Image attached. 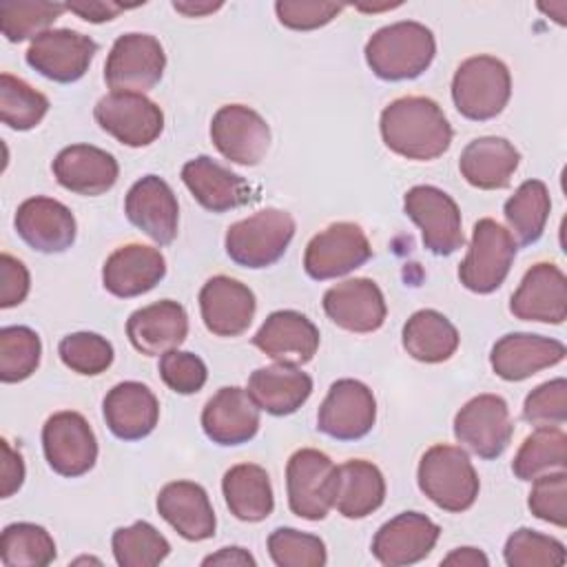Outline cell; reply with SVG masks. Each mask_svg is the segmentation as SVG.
I'll list each match as a JSON object with an SVG mask.
<instances>
[{"mask_svg": "<svg viewBox=\"0 0 567 567\" xmlns=\"http://www.w3.org/2000/svg\"><path fill=\"white\" fill-rule=\"evenodd\" d=\"M51 168L62 188L86 197L111 190L120 175L115 157L91 144H71L62 148Z\"/></svg>", "mask_w": 567, "mask_h": 567, "instance_id": "obj_28", "label": "cell"}, {"mask_svg": "<svg viewBox=\"0 0 567 567\" xmlns=\"http://www.w3.org/2000/svg\"><path fill=\"white\" fill-rule=\"evenodd\" d=\"M124 213L135 228L159 246H168L177 237V197L173 188L157 175H144L128 188Z\"/></svg>", "mask_w": 567, "mask_h": 567, "instance_id": "obj_17", "label": "cell"}, {"mask_svg": "<svg viewBox=\"0 0 567 567\" xmlns=\"http://www.w3.org/2000/svg\"><path fill=\"white\" fill-rule=\"evenodd\" d=\"M523 419L534 427H560L567 421V381L558 377L534 388L523 403Z\"/></svg>", "mask_w": 567, "mask_h": 567, "instance_id": "obj_47", "label": "cell"}, {"mask_svg": "<svg viewBox=\"0 0 567 567\" xmlns=\"http://www.w3.org/2000/svg\"><path fill=\"white\" fill-rule=\"evenodd\" d=\"M93 117L120 144L140 148L153 144L164 131L162 109L142 93H106L97 100Z\"/></svg>", "mask_w": 567, "mask_h": 567, "instance_id": "obj_13", "label": "cell"}, {"mask_svg": "<svg viewBox=\"0 0 567 567\" xmlns=\"http://www.w3.org/2000/svg\"><path fill=\"white\" fill-rule=\"evenodd\" d=\"M221 492L230 514L239 520L259 523L272 514V485L268 472L261 465H233L221 478Z\"/></svg>", "mask_w": 567, "mask_h": 567, "instance_id": "obj_35", "label": "cell"}, {"mask_svg": "<svg viewBox=\"0 0 567 567\" xmlns=\"http://www.w3.org/2000/svg\"><path fill=\"white\" fill-rule=\"evenodd\" d=\"M42 450L49 467L66 478L86 474L97 461V439L80 412L62 410L42 427Z\"/></svg>", "mask_w": 567, "mask_h": 567, "instance_id": "obj_10", "label": "cell"}, {"mask_svg": "<svg viewBox=\"0 0 567 567\" xmlns=\"http://www.w3.org/2000/svg\"><path fill=\"white\" fill-rule=\"evenodd\" d=\"M295 235V219L281 208H261L226 230V255L244 268H266L284 257Z\"/></svg>", "mask_w": 567, "mask_h": 567, "instance_id": "obj_5", "label": "cell"}, {"mask_svg": "<svg viewBox=\"0 0 567 567\" xmlns=\"http://www.w3.org/2000/svg\"><path fill=\"white\" fill-rule=\"evenodd\" d=\"M565 354V343L558 339L529 332H509L494 343L489 363L501 379L523 381L545 368L560 363Z\"/></svg>", "mask_w": 567, "mask_h": 567, "instance_id": "obj_26", "label": "cell"}, {"mask_svg": "<svg viewBox=\"0 0 567 567\" xmlns=\"http://www.w3.org/2000/svg\"><path fill=\"white\" fill-rule=\"evenodd\" d=\"M509 69L494 55H474L458 64L452 78V100L456 111L474 122L496 117L509 102Z\"/></svg>", "mask_w": 567, "mask_h": 567, "instance_id": "obj_4", "label": "cell"}, {"mask_svg": "<svg viewBox=\"0 0 567 567\" xmlns=\"http://www.w3.org/2000/svg\"><path fill=\"white\" fill-rule=\"evenodd\" d=\"M374 421V394L357 379L334 381L317 412V430L337 441L363 439L372 430Z\"/></svg>", "mask_w": 567, "mask_h": 567, "instance_id": "obj_14", "label": "cell"}, {"mask_svg": "<svg viewBox=\"0 0 567 567\" xmlns=\"http://www.w3.org/2000/svg\"><path fill=\"white\" fill-rule=\"evenodd\" d=\"M248 394L259 410L272 416H286L297 412L312 394V379L297 365L275 363L257 368L248 377Z\"/></svg>", "mask_w": 567, "mask_h": 567, "instance_id": "obj_32", "label": "cell"}, {"mask_svg": "<svg viewBox=\"0 0 567 567\" xmlns=\"http://www.w3.org/2000/svg\"><path fill=\"white\" fill-rule=\"evenodd\" d=\"M405 352L423 363L447 361L458 348V332L454 323L439 310H416L403 326Z\"/></svg>", "mask_w": 567, "mask_h": 567, "instance_id": "obj_36", "label": "cell"}, {"mask_svg": "<svg viewBox=\"0 0 567 567\" xmlns=\"http://www.w3.org/2000/svg\"><path fill=\"white\" fill-rule=\"evenodd\" d=\"M166 53L157 38L148 33L120 35L106 58L104 80L115 93H146L164 73Z\"/></svg>", "mask_w": 567, "mask_h": 567, "instance_id": "obj_8", "label": "cell"}, {"mask_svg": "<svg viewBox=\"0 0 567 567\" xmlns=\"http://www.w3.org/2000/svg\"><path fill=\"white\" fill-rule=\"evenodd\" d=\"M182 182L210 213H226L250 199L248 182L208 155L188 159L182 166Z\"/></svg>", "mask_w": 567, "mask_h": 567, "instance_id": "obj_31", "label": "cell"}, {"mask_svg": "<svg viewBox=\"0 0 567 567\" xmlns=\"http://www.w3.org/2000/svg\"><path fill=\"white\" fill-rule=\"evenodd\" d=\"M549 210L551 199L547 186L540 179L523 182L503 206L509 235L516 237V244L529 246L538 241L545 230Z\"/></svg>", "mask_w": 567, "mask_h": 567, "instance_id": "obj_37", "label": "cell"}, {"mask_svg": "<svg viewBox=\"0 0 567 567\" xmlns=\"http://www.w3.org/2000/svg\"><path fill=\"white\" fill-rule=\"evenodd\" d=\"M42 343L27 326H4L0 330V381L18 383L29 379L40 365Z\"/></svg>", "mask_w": 567, "mask_h": 567, "instance_id": "obj_43", "label": "cell"}, {"mask_svg": "<svg viewBox=\"0 0 567 567\" xmlns=\"http://www.w3.org/2000/svg\"><path fill=\"white\" fill-rule=\"evenodd\" d=\"M416 481L421 492L445 512H465L478 496V474L465 450L432 445L419 461Z\"/></svg>", "mask_w": 567, "mask_h": 567, "instance_id": "obj_3", "label": "cell"}, {"mask_svg": "<svg viewBox=\"0 0 567 567\" xmlns=\"http://www.w3.org/2000/svg\"><path fill=\"white\" fill-rule=\"evenodd\" d=\"M221 7V2H173V9L184 13V16H190V18H199V16H206V13H213Z\"/></svg>", "mask_w": 567, "mask_h": 567, "instance_id": "obj_56", "label": "cell"}, {"mask_svg": "<svg viewBox=\"0 0 567 567\" xmlns=\"http://www.w3.org/2000/svg\"><path fill=\"white\" fill-rule=\"evenodd\" d=\"M13 226L20 239L38 252H64L73 246L78 230L73 213L62 202L42 195L18 206Z\"/></svg>", "mask_w": 567, "mask_h": 567, "instance_id": "obj_19", "label": "cell"}, {"mask_svg": "<svg viewBox=\"0 0 567 567\" xmlns=\"http://www.w3.org/2000/svg\"><path fill=\"white\" fill-rule=\"evenodd\" d=\"M268 554L277 567H323L328 560L319 536L292 527H277L268 536Z\"/></svg>", "mask_w": 567, "mask_h": 567, "instance_id": "obj_45", "label": "cell"}, {"mask_svg": "<svg viewBox=\"0 0 567 567\" xmlns=\"http://www.w3.org/2000/svg\"><path fill=\"white\" fill-rule=\"evenodd\" d=\"M520 162V153L505 137H476L458 159V171L467 184L481 190H498L509 186Z\"/></svg>", "mask_w": 567, "mask_h": 567, "instance_id": "obj_33", "label": "cell"}, {"mask_svg": "<svg viewBox=\"0 0 567 567\" xmlns=\"http://www.w3.org/2000/svg\"><path fill=\"white\" fill-rule=\"evenodd\" d=\"M567 436L560 427H536L518 447L512 470L520 481H534L540 474L565 470Z\"/></svg>", "mask_w": 567, "mask_h": 567, "instance_id": "obj_38", "label": "cell"}, {"mask_svg": "<svg viewBox=\"0 0 567 567\" xmlns=\"http://www.w3.org/2000/svg\"><path fill=\"white\" fill-rule=\"evenodd\" d=\"M252 346L277 363L303 365L317 354L319 330L297 310H277L255 332Z\"/></svg>", "mask_w": 567, "mask_h": 567, "instance_id": "obj_23", "label": "cell"}, {"mask_svg": "<svg viewBox=\"0 0 567 567\" xmlns=\"http://www.w3.org/2000/svg\"><path fill=\"white\" fill-rule=\"evenodd\" d=\"M204 326L217 337H239L252 323L257 301L252 290L226 275L210 277L199 290Z\"/></svg>", "mask_w": 567, "mask_h": 567, "instance_id": "obj_21", "label": "cell"}, {"mask_svg": "<svg viewBox=\"0 0 567 567\" xmlns=\"http://www.w3.org/2000/svg\"><path fill=\"white\" fill-rule=\"evenodd\" d=\"M111 547L120 567H153L171 554V543L146 520L117 527Z\"/></svg>", "mask_w": 567, "mask_h": 567, "instance_id": "obj_40", "label": "cell"}, {"mask_svg": "<svg viewBox=\"0 0 567 567\" xmlns=\"http://www.w3.org/2000/svg\"><path fill=\"white\" fill-rule=\"evenodd\" d=\"M210 140L226 159L241 166H255L268 153L270 126L255 109L226 104L213 115Z\"/></svg>", "mask_w": 567, "mask_h": 567, "instance_id": "obj_16", "label": "cell"}, {"mask_svg": "<svg viewBox=\"0 0 567 567\" xmlns=\"http://www.w3.org/2000/svg\"><path fill=\"white\" fill-rule=\"evenodd\" d=\"M323 312L348 332H374L383 326L388 306L381 288L365 277L346 279L323 295Z\"/></svg>", "mask_w": 567, "mask_h": 567, "instance_id": "obj_22", "label": "cell"}, {"mask_svg": "<svg viewBox=\"0 0 567 567\" xmlns=\"http://www.w3.org/2000/svg\"><path fill=\"white\" fill-rule=\"evenodd\" d=\"M372 255L363 228L354 221H334L317 233L303 252V270L317 281L348 275Z\"/></svg>", "mask_w": 567, "mask_h": 567, "instance_id": "obj_11", "label": "cell"}, {"mask_svg": "<svg viewBox=\"0 0 567 567\" xmlns=\"http://www.w3.org/2000/svg\"><path fill=\"white\" fill-rule=\"evenodd\" d=\"M2 447V467H0V496L9 498L13 492L22 487L24 481V461L20 452H13L9 441H0Z\"/></svg>", "mask_w": 567, "mask_h": 567, "instance_id": "obj_52", "label": "cell"}, {"mask_svg": "<svg viewBox=\"0 0 567 567\" xmlns=\"http://www.w3.org/2000/svg\"><path fill=\"white\" fill-rule=\"evenodd\" d=\"M49 111V100L24 80L0 75V120L13 131H29L42 122Z\"/></svg>", "mask_w": 567, "mask_h": 567, "instance_id": "obj_42", "label": "cell"}, {"mask_svg": "<svg viewBox=\"0 0 567 567\" xmlns=\"http://www.w3.org/2000/svg\"><path fill=\"white\" fill-rule=\"evenodd\" d=\"M441 527L421 512H403L379 527L372 554L385 567H403L423 560L436 545Z\"/></svg>", "mask_w": 567, "mask_h": 567, "instance_id": "obj_18", "label": "cell"}, {"mask_svg": "<svg viewBox=\"0 0 567 567\" xmlns=\"http://www.w3.org/2000/svg\"><path fill=\"white\" fill-rule=\"evenodd\" d=\"M66 11L60 2L35 0H4L0 2V29L9 42L38 38Z\"/></svg>", "mask_w": 567, "mask_h": 567, "instance_id": "obj_41", "label": "cell"}, {"mask_svg": "<svg viewBox=\"0 0 567 567\" xmlns=\"http://www.w3.org/2000/svg\"><path fill=\"white\" fill-rule=\"evenodd\" d=\"M527 505L532 514L556 527L567 525V474L565 470L547 472L534 478Z\"/></svg>", "mask_w": 567, "mask_h": 567, "instance_id": "obj_48", "label": "cell"}, {"mask_svg": "<svg viewBox=\"0 0 567 567\" xmlns=\"http://www.w3.org/2000/svg\"><path fill=\"white\" fill-rule=\"evenodd\" d=\"M166 275L164 255L144 244H126L113 250L102 268L104 288L120 297L131 299L153 290Z\"/></svg>", "mask_w": 567, "mask_h": 567, "instance_id": "obj_25", "label": "cell"}, {"mask_svg": "<svg viewBox=\"0 0 567 567\" xmlns=\"http://www.w3.org/2000/svg\"><path fill=\"white\" fill-rule=\"evenodd\" d=\"M405 215L421 228L423 246L434 255H452L463 244L461 210L441 188L430 184L412 186L403 197Z\"/></svg>", "mask_w": 567, "mask_h": 567, "instance_id": "obj_9", "label": "cell"}, {"mask_svg": "<svg viewBox=\"0 0 567 567\" xmlns=\"http://www.w3.org/2000/svg\"><path fill=\"white\" fill-rule=\"evenodd\" d=\"M379 128L383 144L405 159H436L452 144V126L443 109L423 95L390 102L381 111Z\"/></svg>", "mask_w": 567, "mask_h": 567, "instance_id": "obj_1", "label": "cell"}, {"mask_svg": "<svg viewBox=\"0 0 567 567\" xmlns=\"http://www.w3.org/2000/svg\"><path fill=\"white\" fill-rule=\"evenodd\" d=\"M509 310L523 321L563 323L567 317L565 272L549 261L534 264L512 295Z\"/></svg>", "mask_w": 567, "mask_h": 567, "instance_id": "obj_20", "label": "cell"}, {"mask_svg": "<svg viewBox=\"0 0 567 567\" xmlns=\"http://www.w3.org/2000/svg\"><path fill=\"white\" fill-rule=\"evenodd\" d=\"M503 558L509 567H560L565 563V545L558 538L520 527L507 538Z\"/></svg>", "mask_w": 567, "mask_h": 567, "instance_id": "obj_44", "label": "cell"}, {"mask_svg": "<svg viewBox=\"0 0 567 567\" xmlns=\"http://www.w3.org/2000/svg\"><path fill=\"white\" fill-rule=\"evenodd\" d=\"M97 53V42L73 29H49L31 40L27 49V64L40 75L71 84L80 80Z\"/></svg>", "mask_w": 567, "mask_h": 567, "instance_id": "obj_15", "label": "cell"}, {"mask_svg": "<svg viewBox=\"0 0 567 567\" xmlns=\"http://www.w3.org/2000/svg\"><path fill=\"white\" fill-rule=\"evenodd\" d=\"M31 279L27 266L11 257L9 252L0 255V308H13L22 303L29 295Z\"/></svg>", "mask_w": 567, "mask_h": 567, "instance_id": "obj_51", "label": "cell"}, {"mask_svg": "<svg viewBox=\"0 0 567 567\" xmlns=\"http://www.w3.org/2000/svg\"><path fill=\"white\" fill-rule=\"evenodd\" d=\"M441 565H454V567H487L489 560L487 556L476 549V547H458L454 551H450Z\"/></svg>", "mask_w": 567, "mask_h": 567, "instance_id": "obj_54", "label": "cell"}, {"mask_svg": "<svg viewBox=\"0 0 567 567\" xmlns=\"http://www.w3.org/2000/svg\"><path fill=\"white\" fill-rule=\"evenodd\" d=\"M126 7L115 2H100V0H82V2H66V11L80 16L86 22H106L122 13Z\"/></svg>", "mask_w": 567, "mask_h": 567, "instance_id": "obj_53", "label": "cell"}, {"mask_svg": "<svg viewBox=\"0 0 567 567\" xmlns=\"http://www.w3.org/2000/svg\"><path fill=\"white\" fill-rule=\"evenodd\" d=\"M159 377L162 381L177 394H195L204 388L208 379L206 363L184 350H168L159 359Z\"/></svg>", "mask_w": 567, "mask_h": 567, "instance_id": "obj_49", "label": "cell"}, {"mask_svg": "<svg viewBox=\"0 0 567 567\" xmlns=\"http://www.w3.org/2000/svg\"><path fill=\"white\" fill-rule=\"evenodd\" d=\"M434 33L414 20H401L374 31L365 44V62L388 82L414 80L434 60Z\"/></svg>", "mask_w": 567, "mask_h": 567, "instance_id": "obj_2", "label": "cell"}, {"mask_svg": "<svg viewBox=\"0 0 567 567\" xmlns=\"http://www.w3.org/2000/svg\"><path fill=\"white\" fill-rule=\"evenodd\" d=\"M202 427L217 445H241L259 430V408L248 390L237 385L221 388L206 401Z\"/></svg>", "mask_w": 567, "mask_h": 567, "instance_id": "obj_24", "label": "cell"}, {"mask_svg": "<svg viewBox=\"0 0 567 567\" xmlns=\"http://www.w3.org/2000/svg\"><path fill=\"white\" fill-rule=\"evenodd\" d=\"M202 565H250L255 567V558L241 547H221L217 554H210L202 560Z\"/></svg>", "mask_w": 567, "mask_h": 567, "instance_id": "obj_55", "label": "cell"}, {"mask_svg": "<svg viewBox=\"0 0 567 567\" xmlns=\"http://www.w3.org/2000/svg\"><path fill=\"white\" fill-rule=\"evenodd\" d=\"M126 334L137 352L146 357L164 354L184 343L188 334V315L182 303L162 299L135 310L126 321Z\"/></svg>", "mask_w": 567, "mask_h": 567, "instance_id": "obj_29", "label": "cell"}, {"mask_svg": "<svg viewBox=\"0 0 567 567\" xmlns=\"http://www.w3.org/2000/svg\"><path fill=\"white\" fill-rule=\"evenodd\" d=\"M288 507L306 520H323L334 507L337 465L315 447L297 450L286 465Z\"/></svg>", "mask_w": 567, "mask_h": 567, "instance_id": "obj_6", "label": "cell"}, {"mask_svg": "<svg viewBox=\"0 0 567 567\" xmlns=\"http://www.w3.org/2000/svg\"><path fill=\"white\" fill-rule=\"evenodd\" d=\"M343 11V4L319 0H279L275 13L279 22L295 31H312L332 22Z\"/></svg>", "mask_w": 567, "mask_h": 567, "instance_id": "obj_50", "label": "cell"}, {"mask_svg": "<svg viewBox=\"0 0 567 567\" xmlns=\"http://www.w3.org/2000/svg\"><path fill=\"white\" fill-rule=\"evenodd\" d=\"M383 498L385 478L374 463L352 458L337 467L334 507L341 516L365 518L383 505Z\"/></svg>", "mask_w": 567, "mask_h": 567, "instance_id": "obj_34", "label": "cell"}, {"mask_svg": "<svg viewBox=\"0 0 567 567\" xmlns=\"http://www.w3.org/2000/svg\"><path fill=\"white\" fill-rule=\"evenodd\" d=\"M0 560L4 567H47L55 560V543L35 523H11L0 538Z\"/></svg>", "mask_w": 567, "mask_h": 567, "instance_id": "obj_39", "label": "cell"}, {"mask_svg": "<svg viewBox=\"0 0 567 567\" xmlns=\"http://www.w3.org/2000/svg\"><path fill=\"white\" fill-rule=\"evenodd\" d=\"M102 412L113 436L122 441H140L155 430L159 403L148 385L140 381H122L106 392Z\"/></svg>", "mask_w": 567, "mask_h": 567, "instance_id": "obj_27", "label": "cell"}, {"mask_svg": "<svg viewBox=\"0 0 567 567\" xmlns=\"http://www.w3.org/2000/svg\"><path fill=\"white\" fill-rule=\"evenodd\" d=\"M514 257L516 241L509 230L489 217L478 219L472 230L467 255L458 266V279L467 290L489 295L501 288L509 275Z\"/></svg>", "mask_w": 567, "mask_h": 567, "instance_id": "obj_7", "label": "cell"}, {"mask_svg": "<svg viewBox=\"0 0 567 567\" xmlns=\"http://www.w3.org/2000/svg\"><path fill=\"white\" fill-rule=\"evenodd\" d=\"M514 434L509 408L498 394L470 399L454 416V436L476 456L492 461L501 456Z\"/></svg>", "mask_w": 567, "mask_h": 567, "instance_id": "obj_12", "label": "cell"}, {"mask_svg": "<svg viewBox=\"0 0 567 567\" xmlns=\"http://www.w3.org/2000/svg\"><path fill=\"white\" fill-rule=\"evenodd\" d=\"M58 354L78 374L95 377L113 363V346L97 332H71L58 343Z\"/></svg>", "mask_w": 567, "mask_h": 567, "instance_id": "obj_46", "label": "cell"}, {"mask_svg": "<svg viewBox=\"0 0 567 567\" xmlns=\"http://www.w3.org/2000/svg\"><path fill=\"white\" fill-rule=\"evenodd\" d=\"M159 516L186 540H206L215 534V512L208 494L193 481L166 483L157 494Z\"/></svg>", "mask_w": 567, "mask_h": 567, "instance_id": "obj_30", "label": "cell"}]
</instances>
